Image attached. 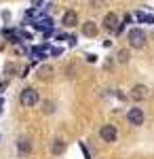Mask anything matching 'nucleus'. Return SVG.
<instances>
[{
	"instance_id": "6",
	"label": "nucleus",
	"mask_w": 154,
	"mask_h": 159,
	"mask_svg": "<svg viewBox=\"0 0 154 159\" xmlns=\"http://www.w3.org/2000/svg\"><path fill=\"white\" fill-rule=\"evenodd\" d=\"M118 24H120V21H118V17H116V13H108L106 17H104V28L110 30V32H114Z\"/></svg>"
},
{
	"instance_id": "3",
	"label": "nucleus",
	"mask_w": 154,
	"mask_h": 159,
	"mask_svg": "<svg viewBox=\"0 0 154 159\" xmlns=\"http://www.w3.org/2000/svg\"><path fill=\"white\" fill-rule=\"evenodd\" d=\"M116 136H118V132H116L114 125H104V127L99 129V138H101L104 142H116Z\"/></svg>"
},
{
	"instance_id": "17",
	"label": "nucleus",
	"mask_w": 154,
	"mask_h": 159,
	"mask_svg": "<svg viewBox=\"0 0 154 159\" xmlns=\"http://www.w3.org/2000/svg\"><path fill=\"white\" fill-rule=\"evenodd\" d=\"M4 72H6V74H13V72H15V66H13V64H6V66H4Z\"/></svg>"
},
{
	"instance_id": "8",
	"label": "nucleus",
	"mask_w": 154,
	"mask_h": 159,
	"mask_svg": "<svg viewBox=\"0 0 154 159\" xmlns=\"http://www.w3.org/2000/svg\"><path fill=\"white\" fill-rule=\"evenodd\" d=\"M83 34L89 38L97 36V25H95V21H84L83 24Z\"/></svg>"
},
{
	"instance_id": "7",
	"label": "nucleus",
	"mask_w": 154,
	"mask_h": 159,
	"mask_svg": "<svg viewBox=\"0 0 154 159\" xmlns=\"http://www.w3.org/2000/svg\"><path fill=\"white\" fill-rule=\"evenodd\" d=\"M61 24L66 25V28H74V25H78V15H76V11L63 13V19H61Z\"/></svg>"
},
{
	"instance_id": "18",
	"label": "nucleus",
	"mask_w": 154,
	"mask_h": 159,
	"mask_svg": "<svg viewBox=\"0 0 154 159\" xmlns=\"http://www.w3.org/2000/svg\"><path fill=\"white\" fill-rule=\"evenodd\" d=\"M66 40L70 43V47H74V45H76V36H68V38H66Z\"/></svg>"
},
{
	"instance_id": "16",
	"label": "nucleus",
	"mask_w": 154,
	"mask_h": 159,
	"mask_svg": "<svg viewBox=\"0 0 154 159\" xmlns=\"http://www.w3.org/2000/svg\"><path fill=\"white\" fill-rule=\"evenodd\" d=\"M45 112H47V115H51V112H53V110H55V104H53V102H45Z\"/></svg>"
},
{
	"instance_id": "14",
	"label": "nucleus",
	"mask_w": 154,
	"mask_h": 159,
	"mask_svg": "<svg viewBox=\"0 0 154 159\" xmlns=\"http://www.w3.org/2000/svg\"><path fill=\"white\" fill-rule=\"evenodd\" d=\"M47 53H49V47H47V45L36 47V49H34V55L38 57V60H45V57H47Z\"/></svg>"
},
{
	"instance_id": "20",
	"label": "nucleus",
	"mask_w": 154,
	"mask_h": 159,
	"mask_svg": "<svg viewBox=\"0 0 154 159\" xmlns=\"http://www.w3.org/2000/svg\"><path fill=\"white\" fill-rule=\"evenodd\" d=\"M42 2H45V0H32V7H40Z\"/></svg>"
},
{
	"instance_id": "15",
	"label": "nucleus",
	"mask_w": 154,
	"mask_h": 159,
	"mask_svg": "<svg viewBox=\"0 0 154 159\" xmlns=\"http://www.w3.org/2000/svg\"><path fill=\"white\" fill-rule=\"evenodd\" d=\"M116 60H118L120 64H125V61L129 60V53H127V51H118V53H116Z\"/></svg>"
},
{
	"instance_id": "11",
	"label": "nucleus",
	"mask_w": 154,
	"mask_h": 159,
	"mask_svg": "<svg viewBox=\"0 0 154 159\" xmlns=\"http://www.w3.org/2000/svg\"><path fill=\"white\" fill-rule=\"evenodd\" d=\"M34 28H36V30H40V32H47V34H49V30L53 28V21H51V19H40V21H34Z\"/></svg>"
},
{
	"instance_id": "21",
	"label": "nucleus",
	"mask_w": 154,
	"mask_h": 159,
	"mask_svg": "<svg viewBox=\"0 0 154 159\" xmlns=\"http://www.w3.org/2000/svg\"><path fill=\"white\" fill-rule=\"evenodd\" d=\"M4 87H6V83H2V85H0V91H2V89H4Z\"/></svg>"
},
{
	"instance_id": "1",
	"label": "nucleus",
	"mask_w": 154,
	"mask_h": 159,
	"mask_svg": "<svg viewBox=\"0 0 154 159\" xmlns=\"http://www.w3.org/2000/svg\"><path fill=\"white\" fill-rule=\"evenodd\" d=\"M19 102L25 108H32V106H36L40 102V96H38V91H36L34 87H25L24 91H21V96H19Z\"/></svg>"
},
{
	"instance_id": "2",
	"label": "nucleus",
	"mask_w": 154,
	"mask_h": 159,
	"mask_svg": "<svg viewBox=\"0 0 154 159\" xmlns=\"http://www.w3.org/2000/svg\"><path fill=\"white\" fill-rule=\"evenodd\" d=\"M129 45L133 49H142L143 45H146V34H143V30H137V28H133L129 32Z\"/></svg>"
},
{
	"instance_id": "12",
	"label": "nucleus",
	"mask_w": 154,
	"mask_h": 159,
	"mask_svg": "<svg viewBox=\"0 0 154 159\" xmlns=\"http://www.w3.org/2000/svg\"><path fill=\"white\" fill-rule=\"evenodd\" d=\"M135 19L142 21V24H154V15H148V13H143V11L135 13Z\"/></svg>"
},
{
	"instance_id": "5",
	"label": "nucleus",
	"mask_w": 154,
	"mask_h": 159,
	"mask_svg": "<svg viewBox=\"0 0 154 159\" xmlns=\"http://www.w3.org/2000/svg\"><path fill=\"white\" fill-rule=\"evenodd\" d=\"M148 96H150V91H148L146 85H135L131 89V98L135 100V102H142V100H146Z\"/></svg>"
},
{
	"instance_id": "13",
	"label": "nucleus",
	"mask_w": 154,
	"mask_h": 159,
	"mask_svg": "<svg viewBox=\"0 0 154 159\" xmlns=\"http://www.w3.org/2000/svg\"><path fill=\"white\" fill-rule=\"evenodd\" d=\"M51 151H53L55 155H61V153L66 151V142H63V140H53V144H51Z\"/></svg>"
},
{
	"instance_id": "19",
	"label": "nucleus",
	"mask_w": 154,
	"mask_h": 159,
	"mask_svg": "<svg viewBox=\"0 0 154 159\" xmlns=\"http://www.w3.org/2000/svg\"><path fill=\"white\" fill-rule=\"evenodd\" d=\"M51 55H61V49H57V47H55V49H51Z\"/></svg>"
},
{
	"instance_id": "10",
	"label": "nucleus",
	"mask_w": 154,
	"mask_h": 159,
	"mask_svg": "<svg viewBox=\"0 0 154 159\" xmlns=\"http://www.w3.org/2000/svg\"><path fill=\"white\" fill-rule=\"evenodd\" d=\"M17 151H19L21 155H28V153L32 151V142H30L28 138H21V140L17 142Z\"/></svg>"
},
{
	"instance_id": "9",
	"label": "nucleus",
	"mask_w": 154,
	"mask_h": 159,
	"mask_svg": "<svg viewBox=\"0 0 154 159\" xmlns=\"http://www.w3.org/2000/svg\"><path fill=\"white\" fill-rule=\"evenodd\" d=\"M36 74H38L40 81H49V79L53 76V68H51V66H42V68L36 70Z\"/></svg>"
},
{
	"instance_id": "4",
	"label": "nucleus",
	"mask_w": 154,
	"mask_h": 159,
	"mask_svg": "<svg viewBox=\"0 0 154 159\" xmlns=\"http://www.w3.org/2000/svg\"><path fill=\"white\" fill-rule=\"evenodd\" d=\"M127 121L131 123V125H142L143 123V110L142 108H129V112H127Z\"/></svg>"
}]
</instances>
